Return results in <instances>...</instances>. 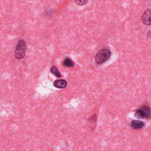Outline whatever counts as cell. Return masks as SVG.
Returning <instances> with one entry per match:
<instances>
[{
  "mask_svg": "<svg viewBox=\"0 0 151 151\" xmlns=\"http://www.w3.org/2000/svg\"><path fill=\"white\" fill-rule=\"evenodd\" d=\"M111 57V51L109 49L100 50L95 56V61L97 64H102L107 61Z\"/></svg>",
  "mask_w": 151,
  "mask_h": 151,
  "instance_id": "obj_1",
  "label": "cell"
},
{
  "mask_svg": "<svg viewBox=\"0 0 151 151\" xmlns=\"http://www.w3.org/2000/svg\"><path fill=\"white\" fill-rule=\"evenodd\" d=\"M27 48L26 42L24 40H20L17 45L15 51V57L17 59H22L25 56Z\"/></svg>",
  "mask_w": 151,
  "mask_h": 151,
  "instance_id": "obj_2",
  "label": "cell"
},
{
  "mask_svg": "<svg viewBox=\"0 0 151 151\" xmlns=\"http://www.w3.org/2000/svg\"><path fill=\"white\" fill-rule=\"evenodd\" d=\"M135 116L139 118H149L151 117V109L147 106H143L136 110Z\"/></svg>",
  "mask_w": 151,
  "mask_h": 151,
  "instance_id": "obj_3",
  "label": "cell"
},
{
  "mask_svg": "<svg viewBox=\"0 0 151 151\" xmlns=\"http://www.w3.org/2000/svg\"><path fill=\"white\" fill-rule=\"evenodd\" d=\"M142 22L146 25H151V9H147L142 16Z\"/></svg>",
  "mask_w": 151,
  "mask_h": 151,
  "instance_id": "obj_4",
  "label": "cell"
},
{
  "mask_svg": "<svg viewBox=\"0 0 151 151\" xmlns=\"http://www.w3.org/2000/svg\"><path fill=\"white\" fill-rule=\"evenodd\" d=\"M67 85V82L64 79L57 80L54 82V86L58 88H64Z\"/></svg>",
  "mask_w": 151,
  "mask_h": 151,
  "instance_id": "obj_5",
  "label": "cell"
},
{
  "mask_svg": "<svg viewBox=\"0 0 151 151\" xmlns=\"http://www.w3.org/2000/svg\"><path fill=\"white\" fill-rule=\"evenodd\" d=\"M145 126V124L143 122L139 120H134L131 122V126L134 129H139L142 128Z\"/></svg>",
  "mask_w": 151,
  "mask_h": 151,
  "instance_id": "obj_6",
  "label": "cell"
},
{
  "mask_svg": "<svg viewBox=\"0 0 151 151\" xmlns=\"http://www.w3.org/2000/svg\"><path fill=\"white\" fill-rule=\"evenodd\" d=\"M63 65L68 67H73L74 65L73 61L69 58H66L63 61Z\"/></svg>",
  "mask_w": 151,
  "mask_h": 151,
  "instance_id": "obj_7",
  "label": "cell"
},
{
  "mask_svg": "<svg viewBox=\"0 0 151 151\" xmlns=\"http://www.w3.org/2000/svg\"><path fill=\"white\" fill-rule=\"evenodd\" d=\"M51 72L54 74L55 76L58 77H61V74L59 72V71L58 70V69L57 68V67L54 65H53L51 68V70H50Z\"/></svg>",
  "mask_w": 151,
  "mask_h": 151,
  "instance_id": "obj_8",
  "label": "cell"
},
{
  "mask_svg": "<svg viewBox=\"0 0 151 151\" xmlns=\"http://www.w3.org/2000/svg\"><path fill=\"white\" fill-rule=\"evenodd\" d=\"M87 1H85V0H83V1H75V3H76L77 5H85L87 3Z\"/></svg>",
  "mask_w": 151,
  "mask_h": 151,
  "instance_id": "obj_9",
  "label": "cell"
}]
</instances>
